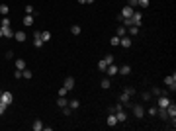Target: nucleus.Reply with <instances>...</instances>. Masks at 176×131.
<instances>
[{"mask_svg":"<svg viewBox=\"0 0 176 131\" xmlns=\"http://www.w3.org/2000/svg\"><path fill=\"white\" fill-rule=\"evenodd\" d=\"M0 29H2V37H14V29L12 27H4V26H0Z\"/></svg>","mask_w":176,"mask_h":131,"instance_id":"nucleus-6","label":"nucleus"},{"mask_svg":"<svg viewBox=\"0 0 176 131\" xmlns=\"http://www.w3.org/2000/svg\"><path fill=\"white\" fill-rule=\"evenodd\" d=\"M133 113H135V118H143V116H145V110L137 104V106H133Z\"/></svg>","mask_w":176,"mask_h":131,"instance_id":"nucleus-9","label":"nucleus"},{"mask_svg":"<svg viewBox=\"0 0 176 131\" xmlns=\"http://www.w3.org/2000/svg\"><path fill=\"white\" fill-rule=\"evenodd\" d=\"M26 14H33V6H32V4H27V6H26Z\"/></svg>","mask_w":176,"mask_h":131,"instance_id":"nucleus-38","label":"nucleus"},{"mask_svg":"<svg viewBox=\"0 0 176 131\" xmlns=\"http://www.w3.org/2000/svg\"><path fill=\"white\" fill-rule=\"evenodd\" d=\"M0 37H2V29H0Z\"/></svg>","mask_w":176,"mask_h":131,"instance_id":"nucleus-45","label":"nucleus"},{"mask_svg":"<svg viewBox=\"0 0 176 131\" xmlns=\"http://www.w3.org/2000/svg\"><path fill=\"white\" fill-rule=\"evenodd\" d=\"M121 20H123L125 27H129V26H133V22H131V18H121Z\"/></svg>","mask_w":176,"mask_h":131,"instance_id":"nucleus-35","label":"nucleus"},{"mask_svg":"<svg viewBox=\"0 0 176 131\" xmlns=\"http://www.w3.org/2000/svg\"><path fill=\"white\" fill-rule=\"evenodd\" d=\"M117 72H121L123 76H127V74H131V67H129V65H123V67H121V69H119Z\"/></svg>","mask_w":176,"mask_h":131,"instance_id":"nucleus-18","label":"nucleus"},{"mask_svg":"<svg viewBox=\"0 0 176 131\" xmlns=\"http://www.w3.org/2000/svg\"><path fill=\"white\" fill-rule=\"evenodd\" d=\"M14 37H16V41H20V43H24L26 41V32H14Z\"/></svg>","mask_w":176,"mask_h":131,"instance_id":"nucleus-10","label":"nucleus"},{"mask_svg":"<svg viewBox=\"0 0 176 131\" xmlns=\"http://www.w3.org/2000/svg\"><path fill=\"white\" fill-rule=\"evenodd\" d=\"M61 110H63V113H65V116H71V108H69V106H65V108H61Z\"/></svg>","mask_w":176,"mask_h":131,"instance_id":"nucleus-36","label":"nucleus"},{"mask_svg":"<svg viewBox=\"0 0 176 131\" xmlns=\"http://www.w3.org/2000/svg\"><path fill=\"white\" fill-rule=\"evenodd\" d=\"M116 118H117V123H121V121H125V119H127V116H125L123 110H117L116 111Z\"/></svg>","mask_w":176,"mask_h":131,"instance_id":"nucleus-13","label":"nucleus"},{"mask_svg":"<svg viewBox=\"0 0 176 131\" xmlns=\"http://www.w3.org/2000/svg\"><path fill=\"white\" fill-rule=\"evenodd\" d=\"M67 94H69V90H67L65 86H61V88H59V96H67Z\"/></svg>","mask_w":176,"mask_h":131,"instance_id":"nucleus-32","label":"nucleus"},{"mask_svg":"<svg viewBox=\"0 0 176 131\" xmlns=\"http://www.w3.org/2000/svg\"><path fill=\"white\" fill-rule=\"evenodd\" d=\"M106 69H108V63H106L104 59H102V61H98V71H102V72H104Z\"/></svg>","mask_w":176,"mask_h":131,"instance_id":"nucleus-22","label":"nucleus"},{"mask_svg":"<svg viewBox=\"0 0 176 131\" xmlns=\"http://www.w3.org/2000/svg\"><path fill=\"white\" fill-rule=\"evenodd\" d=\"M110 84H111V82H110V78H104L102 82H100V86H102L104 90H108V88H110Z\"/></svg>","mask_w":176,"mask_h":131,"instance_id":"nucleus-25","label":"nucleus"},{"mask_svg":"<svg viewBox=\"0 0 176 131\" xmlns=\"http://www.w3.org/2000/svg\"><path fill=\"white\" fill-rule=\"evenodd\" d=\"M80 32H82V29H80V26H72L71 27V33H72V35H80Z\"/></svg>","mask_w":176,"mask_h":131,"instance_id":"nucleus-27","label":"nucleus"},{"mask_svg":"<svg viewBox=\"0 0 176 131\" xmlns=\"http://www.w3.org/2000/svg\"><path fill=\"white\" fill-rule=\"evenodd\" d=\"M129 98H131L129 94H125V92H123V94L119 96V102H121V104H127V102H129Z\"/></svg>","mask_w":176,"mask_h":131,"instance_id":"nucleus-23","label":"nucleus"},{"mask_svg":"<svg viewBox=\"0 0 176 131\" xmlns=\"http://www.w3.org/2000/svg\"><path fill=\"white\" fill-rule=\"evenodd\" d=\"M110 43H111V45H119V37H117V35H114V37L110 39Z\"/></svg>","mask_w":176,"mask_h":131,"instance_id":"nucleus-34","label":"nucleus"},{"mask_svg":"<svg viewBox=\"0 0 176 131\" xmlns=\"http://www.w3.org/2000/svg\"><path fill=\"white\" fill-rule=\"evenodd\" d=\"M117 71H119V67H116L114 63L111 65H108V69H106V72L110 74V76H114V74H117Z\"/></svg>","mask_w":176,"mask_h":131,"instance_id":"nucleus-11","label":"nucleus"},{"mask_svg":"<svg viewBox=\"0 0 176 131\" xmlns=\"http://www.w3.org/2000/svg\"><path fill=\"white\" fill-rule=\"evenodd\" d=\"M57 106H59V108H65V106H69V100H67L65 96H59V100H57Z\"/></svg>","mask_w":176,"mask_h":131,"instance_id":"nucleus-17","label":"nucleus"},{"mask_svg":"<svg viewBox=\"0 0 176 131\" xmlns=\"http://www.w3.org/2000/svg\"><path fill=\"white\" fill-rule=\"evenodd\" d=\"M0 26H4V27H10V20H8V18H2V22H0Z\"/></svg>","mask_w":176,"mask_h":131,"instance_id":"nucleus-33","label":"nucleus"},{"mask_svg":"<svg viewBox=\"0 0 176 131\" xmlns=\"http://www.w3.org/2000/svg\"><path fill=\"white\" fill-rule=\"evenodd\" d=\"M78 106H80V102H78V100H71V102H69V108H71V110H76Z\"/></svg>","mask_w":176,"mask_h":131,"instance_id":"nucleus-26","label":"nucleus"},{"mask_svg":"<svg viewBox=\"0 0 176 131\" xmlns=\"http://www.w3.org/2000/svg\"><path fill=\"white\" fill-rule=\"evenodd\" d=\"M149 116H156V111H158V108H156V106H153V108H149Z\"/></svg>","mask_w":176,"mask_h":131,"instance_id":"nucleus-31","label":"nucleus"},{"mask_svg":"<svg viewBox=\"0 0 176 131\" xmlns=\"http://www.w3.org/2000/svg\"><path fill=\"white\" fill-rule=\"evenodd\" d=\"M137 6H141V8H147V6H149V0H137Z\"/></svg>","mask_w":176,"mask_h":131,"instance_id":"nucleus-29","label":"nucleus"},{"mask_svg":"<svg viewBox=\"0 0 176 131\" xmlns=\"http://www.w3.org/2000/svg\"><path fill=\"white\" fill-rule=\"evenodd\" d=\"M127 6H131V8H137V0H127Z\"/></svg>","mask_w":176,"mask_h":131,"instance_id":"nucleus-37","label":"nucleus"},{"mask_svg":"<svg viewBox=\"0 0 176 131\" xmlns=\"http://www.w3.org/2000/svg\"><path fill=\"white\" fill-rule=\"evenodd\" d=\"M22 78H32V71L24 69V71H22Z\"/></svg>","mask_w":176,"mask_h":131,"instance_id":"nucleus-28","label":"nucleus"},{"mask_svg":"<svg viewBox=\"0 0 176 131\" xmlns=\"http://www.w3.org/2000/svg\"><path fill=\"white\" fill-rule=\"evenodd\" d=\"M6 59H14V53L12 51H6Z\"/></svg>","mask_w":176,"mask_h":131,"instance_id":"nucleus-42","label":"nucleus"},{"mask_svg":"<svg viewBox=\"0 0 176 131\" xmlns=\"http://www.w3.org/2000/svg\"><path fill=\"white\" fill-rule=\"evenodd\" d=\"M104 61L108 63V65H111V63H114V55H110V53H108V55L104 57Z\"/></svg>","mask_w":176,"mask_h":131,"instance_id":"nucleus-30","label":"nucleus"},{"mask_svg":"<svg viewBox=\"0 0 176 131\" xmlns=\"http://www.w3.org/2000/svg\"><path fill=\"white\" fill-rule=\"evenodd\" d=\"M74 84H76V82H74V78H72V76H67V78H65V84H63V86H65L67 90H72V88H74Z\"/></svg>","mask_w":176,"mask_h":131,"instance_id":"nucleus-7","label":"nucleus"},{"mask_svg":"<svg viewBox=\"0 0 176 131\" xmlns=\"http://www.w3.org/2000/svg\"><path fill=\"white\" fill-rule=\"evenodd\" d=\"M108 125H110V127L117 125V118H116V113H114V111H110V116H108Z\"/></svg>","mask_w":176,"mask_h":131,"instance_id":"nucleus-12","label":"nucleus"},{"mask_svg":"<svg viewBox=\"0 0 176 131\" xmlns=\"http://www.w3.org/2000/svg\"><path fill=\"white\" fill-rule=\"evenodd\" d=\"M127 33H129V35H137V33H139V26H129L127 27Z\"/></svg>","mask_w":176,"mask_h":131,"instance_id":"nucleus-21","label":"nucleus"},{"mask_svg":"<svg viewBox=\"0 0 176 131\" xmlns=\"http://www.w3.org/2000/svg\"><path fill=\"white\" fill-rule=\"evenodd\" d=\"M94 2H96V0H86V4H94Z\"/></svg>","mask_w":176,"mask_h":131,"instance_id":"nucleus-43","label":"nucleus"},{"mask_svg":"<svg viewBox=\"0 0 176 131\" xmlns=\"http://www.w3.org/2000/svg\"><path fill=\"white\" fill-rule=\"evenodd\" d=\"M14 76H16V78H22V71H18V69H16V71H14Z\"/></svg>","mask_w":176,"mask_h":131,"instance_id":"nucleus-39","label":"nucleus"},{"mask_svg":"<svg viewBox=\"0 0 176 131\" xmlns=\"http://www.w3.org/2000/svg\"><path fill=\"white\" fill-rule=\"evenodd\" d=\"M141 98H143V100H151V92H145V94L141 96Z\"/></svg>","mask_w":176,"mask_h":131,"instance_id":"nucleus-41","label":"nucleus"},{"mask_svg":"<svg viewBox=\"0 0 176 131\" xmlns=\"http://www.w3.org/2000/svg\"><path fill=\"white\" fill-rule=\"evenodd\" d=\"M164 84L168 86V88H172V90H174V88H176V76H174V74L166 76V78H164Z\"/></svg>","mask_w":176,"mask_h":131,"instance_id":"nucleus-5","label":"nucleus"},{"mask_svg":"<svg viewBox=\"0 0 176 131\" xmlns=\"http://www.w3.org/2000/svg\"><path fill=\"white\" fill-rule=\"evenodd\" d=\"M116 35H117V37H123V35H127V27H125V26H119V27L116 29Z\"/></svg>","mask_w":176,"mask_h":131,"instance_id":"nucleus-14","label":"nucleus"},{"mask_svg":"<svg viewBox=\"0 0 176 131\" xmlns=\"http://www.w3.org/2000/svg\"><path fill=\"white\" fill-rule=\"evenodd\" d=\"M78 4H86V0H78Z\"/></svg>","mask_w":176,"mask_h":131,"instance_id":"nucleus-44","label":"nucleus"},{"mask_svg":"<svg viewBox=\"0 0 176 131\" xmlns=\"http://www.w3.org/2000/svg\"><path fill=\"white\" fill-rule=\"evenodd\" d=\"M32 127H33V131H41L43 129V121H41V119H35Z\"/></svg>","mask_w":176,"mask_h":131,"instance_id":"nucleus-16","label":"nucleus"},{"mask_svg":"<svg viewBox=\"0 0 176 131\" xmlns=\"http://www.w3.org/2000/svg\"><path fill=\"white\" fill-rule=\"evenodd\" d=\"M131 22H133V26H139L141 27V22H143V16H141V12H133V16H131Z\"/></svg>","mask_w":176,"mask_h":131,"instance_id":"nucleus-2","label":"nucleus"},{"mask_svg":"<svg viewBox=\"0 0 176 131\" xmlns=\"http://www.w3.org/2000/svg\"><path fill=\"white\" fill-rule=\"evenodd\" d=\"M41 41H43V43L51 41V32H41Z\"/></svg>","mask_w":176,"mask_h":131,"instance_id":"nucleus-20","label":"nucleus"},{"mask_svg":"<svg viewBox=\"0 0 176 131\" xmlns=\"http://www.w3.org/2000/svg\"><path fill=\"white\" fill-rule=\"evenodd\" d=\"M24 26H26V27L33 26V16H32V14H27V16H24Z\"/></svg>","mask_w":176,"mask_h":131,"instance_id":"nucleus-15","label":"nucleus"},{"mask_svg":"<svg viewBox=\"0 0 176 131\" xmlns=\"http://www.w3.org/2000/svg\"><path fill=\"white\" fill-rule=\"evenodd\" d=\"M0 96H2V90H0Z\"/></svg>","mask_w":176,"mask_h":131,"instance_id":"nucleus-46","label":"nucleus"},{"mask_svg":"<svg viewBox=\"0 0 176 131\" xmlns=\"http://www.w3.org/2000/svg\"><path fill=\"white\" fill-rule=\"evenodd\" d=\"M133 12H135V8H131V6H127V4H125V6L121 8V18H131V16H133Z\"/></svg>","mask_w":176,"mask_h":131,"instance_id":"nucleus-3","label":"nucleus"},{"mask_svg":"<svg viewBox=\"0 0 176 131\" xmlns=\"http://www.w3.org/2000/svg\"><path fill=\"white\" fill-rule=\"evenodd\" d=\"M125 94H129V96H133V94H135V90H133V88H125Z\"/></svg>","mask_w":176,"mask_h":131,"instance_id":"nucleus-40","label":"nucleus"},{"mask_svg":"<svg viewBox=\"0 0 176 131\" xmlns=\"http://www.w3.org/2000/svg\"><path fill=\"white\" fill-rule=\"evenodd\" d=\"M16 69H18V71H24V69H26V61L24 59H16Z\"/></svg>","mask_w":176,"mask_h":131,"instance_id":"nucleus-19","label":"nucleus"},{"mask_svg":"<svg viewBox=\"0 0 176 131\" xmlns=\"http://www.w3.org/2000/svg\"><path fill=\"white\" fill-rule=\"evenodd\" d=\"M119 45L121 47H131V37H127V35H123V37H119Z\"/></svg>","mask_w":176,"mask_h":131,"instance_id":"nucleus-8","label":"nucleus"},{"mask_svg":"<svg viewBox=\"0 0 176 131\" xmlns=\"http://www.w3.org/2000/svg\"><path fill=\"white\" fill-rule=\"evenodd\" d=\"M33 47H43V41H41V32H33Z\"/></svg>","mask_w":176,"mask_h":131,"instance_id":"nucleus-4","label":"nucleus"},{"mask_svg":"<svg viewBox=\"0 0 176 131\" xmlns=\"http://www.w3.org/2000/svg\"><path fill=\"white\" fill-rule=\"evenodd\" d=\"M168 104H170V98L166 94H161V96H158V102H156V108H166Z\"/></svg>","mask_w":176,"mask_h":131,"instance_id":"nucleus-1","label":"nucleus"},{"mask_svg":"<svg viewBox=\"0 0 176 131\" xmlns=\"http://www.w3.org/2000/svg\"><path fill=\"white\" fill-rule=\"evenodd\" d=\"M8 12H10V8H8V4H0V14H2V16H6Z\"/></svg>","mask_w":176,"mask_h":131,"instance_id":"nucleus-24","label":"nucleus"}]
</instances>
